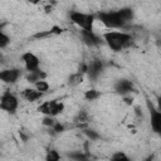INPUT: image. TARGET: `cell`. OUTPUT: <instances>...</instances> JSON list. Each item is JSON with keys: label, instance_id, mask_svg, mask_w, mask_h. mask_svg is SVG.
<instances>
[{"label": "cell", "instance_id": "1", "mask_svg": "<svg viewBox=\"0 0 161 161\" xmlns=\"http://www.w3.org/2000/svg\"><path fill=\"white\" fill-rule=\"evenodd\" d=\"M103 42L113 50V52H121L128 47L132 45L133 38L131 34L126 31H118V30H109L103 34Z\"/></svg>", "mask_w": 161, "mask_h": 161}, {"label": "cell", "instance_id": "2", "mask_svg": "<svg viewBox=\"0 0 161 161\" xmlns=\"http://www.w3.org/2000/svg\"><path fill=\"white\" fill-rule=\"evenodd\" d=\"M97 18L99 21L108 29H123L127 24L123 20L119 10L116 11H101L98 13Z\"/></svg>", "mask_w": 161, "mask_h": 161}, {"label": "cell", "instance_id": "3", "mask_svg": "<svg viewBox=\"0 0 161 161\" xmlns=\"http://www.w3.org/2000/svg\"><path fill=\"white\" fill-rule=\"evenodd\" d=\"M69 19L73 24H75L82 30H93V23H94V15L86 14L80 11H70Z\"/></svg>", "mask_w": 161, "mask_h": 161}, {"label": "cell", "instance_id": "4", "mask_svg": "<svg viewBox=\"0 0 161 161\" xmlns=\"http://www.w3.org/2000/svg\"><path fill=\"white\" fill-rule=\"evenodd\" d=\"M38 111L40 113L45 114V116L55 117V116H58L59 113H62L64 111V103L63 102H59V101H55V99L45 101V102H43L38 107Z\"/></svg>", "mask_w": 161, "mask_h": 161}, {"label": "cell", "instance_id": "5", "mask_svg": "<svg viewBox=\"0 0 161 161\" xmlns=\"http://www.w3.org/2000/svg\"><path fill=\"white\" fill-rule=\"evenodd\" d=\"M18 106H19V101H18V97L15 94H13L9 91L3 93V96L0 98V107L3 111L13 114L18 109Z\"/></svg>", "mask_w": 161, "mask_h": 161}, {"label": "cell", "instance_id": "6", "mask_svg": "<svg viewBox=\"0 0 161 161\" xmlns=\"http://www.w3.org/2000/svg\"><path fill=\"white\" fill-rule=\"evenodd\" d=\"M150 109V125L155 133L161 136V111L155 108L152 104H148Z\"/></svg>", "mask_w": 161, "mask_h": 161}, {"label": "cell", "instance_id": "7", "mask_svg": "<svg viewBox=\"0 0 161 161\" xmlns=\"http://www.w3.org/2000/svg\"><path fill=\"white\" fill-rule=\"evenodd\" d=\"M21 60L24 63V67L28 72H31V70H35V69H39V65H40V60L39 58L31 53V52H25L21 54Z\"/></svg>", "mask_w": 161, "mask_h": 161}, {"label": "cell", "instance_id": "8", "mask_svg": "<svg viewBox=\"0 0 161 161\" xmlns=\"http://www.w3.org/2000/svg\"><path fill=\"white\" fill-rule=\"evenodd\" d=\"M103 69H104L103 62L99 60V59H93V60H91V62L87 64V75H88L91 79L94 80V79H97V78L102 74Z\"/></svg>", "mask_w": 161, "mask_h": 161}, {"label": "cell", "instance_id": "9", "mask_svg": "<svg viewBox=\"0 0 161 161\" xmlns=\"http://www.w3.org/2000/svg\"><path fill=\"white\" fill-rule=\"evenodd\" d=\"M21 75L20 69L18 68H10V69H4L0 72V79L6 83V84H13L15 83Z\"/></svg>", "mask_w": 161, "mask_h": 161}, {"label": "cell", "instance_id": "10", "mask_svg": "<svg viewBox=\"0 0 161 161\" xmlns=\"http://www.w3.org/2000/svg\"><path fill=\"white\" fill-rule=\"evenodd\" d=\"M82 40L88 47H97L102 43V39L93 30H80Z\"/></svg>", "mask_w": 161, "mask_h": 161}, {"label": "cell", "instance_id": "11", "mask_svg": "<svg viewBox=\"0 0 161 161\" xmlns=\"http://www.w3.org/2000/svg\"><path fill=\"white\" fill-rule=\"evenodd\" d=\"M114 91H116V93L125 97V96H127V94H130L135 91V86L128 79H119L114 84Z\"/></svg>", "mask_w": 161, "mask_h": 161}, {"label": "cell", "instance_id": "12", "mask_svg": "<svg viewBox=\"0 0 161 161\" xmlns=\"http://www.w3.org/2000/svg\"><path fill=\"white\" fill-rule=\"evenodd\" d=\"M21 96H23V98H25L29 102H35V101H38L43 97V92L38 91L35 87L34 88H25L23 91Z\"/></svg>", "mask_w": 161, "mask_h": 161}, {"label": "cell", "instance_id": "13", "mask_svg": "<svg viewBox=\"0 0 161 161\" xmlns=\"http://www.w3.org/2000/svg\"><path fill=\"white\" fill-rule=\"evenodd\" d=\"M45 77H47V74L39 68V69H35V70H31V72H28V77H26V80L29 82V83H35V82H38V80H40V79H45Z\"/></svg>", "mask_w": 161, "mask_h": 161}, {"label": "cell", "instance_id": "14", "mask_svg": "<svg viewBox=\"0 0 161 161\" xmlns=\"http://www.w3.org/2000/svg\"><path fill=\"white\" fill-rule=\"evenodd\" d=\"M82 80H83V73L82 72H77V73L70 74V77L68 78V84L74 87V86H78L79 83H82Z\"/></svg>", "mask_w": 161, "mask_h": 161}, {"label": "cell", "instance_id": "15", "mask_svg": "<svg viewBox=\"0 0 161 161\" xmlns=\"http://www.w3.org/2000/svg\"><path fill=\"white\" fill-rule=\"evenodd\" d=\"M34 87H35L38 91L43 92V93H45V92L49 89V84H48V82H47L45 79H40V80L35 82V83H34Z\"/></svg>", "mask_w": 161, "mask_h": 161}, {"label": "cell", "instance_id": "16", "mask_svg": "<svg viewBox=\"0 0 161 161\" xmlns=\"http://www.w3.org/2000/svg\"><path fill=\"white\" fill-rule=\"evenodd\" d=\"M9 43H10V36L4 30H1L0 31V48L1 49H5Z\"/></svg>", "mask_w": 161, "mask_h": 161}, {"label": "cell", "instance_id": "17", "mask_svg": "<svg viewBox=\"0 0 161 161\" xmlns=\"http://www.w3.org/2000/svg\"><path fill=\"white\" fill-rule=\"evenodd\" d=\"M99 96H101L99 92L96 91V89H89V91H87V92L84 93V98H86L87 101H94V99H97Z\"/></svg>", "mask_w": 161, "mask_h": 161}, {"label": "cell", "instance_id": "18", "mask_svg": "<svg viewBox=\"0 0 161 161\" xmlns=\"http://www.w3.org/2000/svg\"><path fill=\"white\" fill-rule=\"evenodd\" d=\"M45 158L48 161H58L60 158V155L55 150H49L48 153H47V156H45Z\"/></svg>", "mask_w": 161, "mask_h": 161}, {"label": "cell", "instance_id": "19", "mask_svg": "<svg viewBox=\"0 0 161 161\" xmlns=\"http://www.w3.org/2000/svg\"><path fill=\"white\" fill-rule=\"evenodd\" d=\"M74 121H75V122H87V121H88V114H87L84 111H80V112L77 114V117L74 118Z\"/></svg>", "mask_w": 161, "mask_h": 161}, {"label": "cell", "instance_id": "20", "mask_svg": "<svg viewBox=\"0 0 161 161\" xmlns=\"http://www.w3.org/2000/svg\"><path fill=\"white\" fill-rule=\"evenodd\" d=\"M84 133L87 135V137L88 138H91L92 141H94V140H98L99 138V135L96 132V131H93V130H86L84 131Z\"/></svg>", "mask_w": 161, "mask_h": 161}, {"label": "cell", "instance_id": "21", "mask_svg": "<svg viewBox=\"0 0 161 161\" xmlns=\"http://www.w3.org/2000/svg\"><path fill=\"white\" fill-rule=\"evenodd\" d=\"M70 158L73 160H77V161H80V160H87V156L84 153H80V152H74V153H70L69 155Z\"/></svg>", "mask_w": 161, "mask_h": 161}, {"label": "cell", "instance_id": "22", "mask_svg": "<svg viewBox=\"0 0 161 161\" xmlns=\"http://www.w3.org/2000/svg\"><path fill=\"white\" fill-rule=\"evenodd\" d=\"M112 160H114V161H119V160H128V157L123 153V152H116V153H113L112 155V157H111Z\"/></svg>", "mask_w": 161, "mask_h": 161}, {"label": "cell", "instance_id": "23", "mask_svg": "<svg viewBox=\"0 0 161 161\" xmlns=\"http://www.w3.org/2000/svg\"><path fill=\"white\" fill-rule=\"evenodd\" d=\"M52 130H53L54 132L59 133V132H63V131H64V126H63L62 123H59V122H55V123H54V126L52 127Z\"/></svg>", "mask_w": 161, "mask_h": 161}, {"label": "cell", "instance_id": "24", "mask_svg": "<svg viewBox=\"0 0 161 161\" xmlns=\"http://www.w3.org/2000/svg\"><path fill=\"white\" fill-rule=\"evenodd\" d=\"M157 108L161 111V96L157 97Z\"/></svg>", "mask_w": 161, "mask_h": 161}, {"label": "cell", "instance_id": "25", "mask_svg": "<svg viewBox=\"0 0 161 161\" xmlns=\"http://www.w3.org/2000/svg\"><path fill=\"white\" fill-rule=\"evenodd\" d=\"M26 1H29V3H31V4H39V3H42L43 0H26Z\"/></svg>", "mask_w": 161, "mask_h": 161}]
</instances>
